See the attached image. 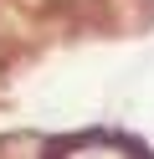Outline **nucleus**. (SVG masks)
<instances>
[{
    "instance_id": "1",
    "label": "nucleus",
    "mask_w": 154,
    "mask_h": 159,
    "mask_svg": "<svg viewBox=\"0 0 154 159\" xmlns=\"http://www.w3.org/2000/svg\"><path fill=\"white\" fill-rule=\"evenodd\" d=\"M62 159H139V154H133L128 144H113V139H87V144H77Z\"/></svg>"
}]
</instances>
